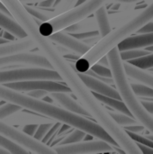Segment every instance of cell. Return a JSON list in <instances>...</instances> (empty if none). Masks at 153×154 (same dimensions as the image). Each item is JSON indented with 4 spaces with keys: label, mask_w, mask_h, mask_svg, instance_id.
<instances>
[{
    "label": "cell",
    "mask_w": 153,
    "mask_h": 154,
    "mask_svg": "<svg viewBox=\"0 0 153 154\" xmlns=\"http://www.w3.org/2000/svg\"><path fill=\"white\" fill-rule=\"evenodd\" d=\"M0 1L6 6L11 15L23 27L28 37L33 41L39 51L46 57L53 69L60 74L66 85L71 89L72 94L77 97L78 101L89 112L91 116L106 129L118 143L120 148L128 154H142V151L137 143L130 137L124 128L113 119L107 109L87 88L80 78L75 65L73 66L68 61L48 36H44L40 32V24L37 23L34 17L26 10L23 3L19 0Z\"/></svg>",
    "instance_id": "obj_1"
},
{
    "label": "cell",
    "mask_w": 153,
    "mask_h": 154,
    "mask_svg": "<svg viewBox=\"0 0 153 154\" xmlns=\"http://www.w3.org/2000/svg\"><path fill=\"white\" fill-rule=\"evenodd\" d=\"M109 61V68L113 73L115 85L119 91L122 100L124 102L133 118L145 127L148 131L153 134V116L144 106L142 101L133 90L131 83L128 80L127 74L124 69V60L121 58L120 51L117 46L110 50L107 54Z\"/></svg>",
    "instance_id": "obj_2"
},
{
    "label": "cell",
    "mask_w": 153,
    "mask_h": 154,
    "mask_svg": "<svg viewBox=\"0 0 153 154\" xmlns=\"http://www.w3.org/2000/svg\"><path fill=\"white\" fill-rule=\"evenodd\" d=\"M142 0H86L84 3L62 13L40 24V32L44 36L61 31L68 26L86 19L90 14H95L100 7L110 3H137Z\"/></svg>",
    "instance_id": "obj_3"
},
{
    "label": "cell",
    "mask_w": 153,
    "mask_h": 154,
    "mask_svg": "<svg viewBox=\"0 0 153 154\" xmlns=\"http://www.w3.org/2000/svg\"><path fill=\"white\" fill-rule=\"evenodd\" d=\"M37 79L64 82L60 74L55 69H51L41 67H19L11 69L0 70V84Z\"/></svg>",
    "instance_id": "obj_4"
},
{
    "label": "cell",
    "mask_w": 153,
    "mask_h": 154,
    "mask_svg": "<svg viewBox=\"0 0 153 154\" xmlns=\"http://www.w3.org/2000/svg\"><path fill=\"white\" fill-rule=\"evenodd\" d=\"M0 134L20 144L21 146H23L24 149L28 150L31 152L38 154L57 153L52 147L43 143L42 142L35 139L32 136L26 134L19 128L9 125L8 124H6L1 119H0Z\"/></svg>",
    "instance_id": "obj_5"
},
{
    "label": "cell",
    "mask_w": 153,
    "mask_h": 154,
    "mask_svg": "<svg viewBox=\"0 0 153 154\" xmlns=\"http://www.w3.org/2000/svg\"><path fill=\"white\" fill-rule=\"evenodd\" d=\"M19 67H41L53 69L51 64L40 51H23L12 55L0 57V70L11 69Z\"/></svg>",
    "instance_id": "obj_6"
},
{
    "label": "cell",
    "mask_w": 153,
    "mask_h": 154,
    "mask_svg": "<svg viewBox=\"0 0 153 154\" xmlns=\"http://www.w3.org/2000/svg\"><path fill=\"white\" fill-rule=\"evenodd\" d=\"M59 154H81V153H101L111 152L114 151L113 145L106 141L97 140H86L78 143L69 144H58L52 147Z\"/></svg>",
    "instance_id": "obj_7"
},
{
    "label": "cell",
    "mask_w": 153,
    "mask_h": 154,
    "mask_svg": "<svg viewBox=\"0 0 153 154\" xmlns=\"http://www.w3.org/2000/svg\"><path fill=\"white\" fill-rule=\"evenodd\" d=\"M10 88L21 91V92H28L36 89L46 90L50 93L51 92H68L72 93L71 89L67 86L60 83V81L55 80H24V81H17V82H10L3 84Z\"/></svg>",
    "instance_id": "obj_8"
},
{
    "label": "cell",
    "mask_w": 153,
    "mask_h": 154,
    "mask_svg": "<svg viewBox=\"0 0 153 154\" xmlns=\"http://www.w3.org/2000/svg\"><path fill=\"white\" fill-rule=\"evenodd\" d=\"M3 121L5 122L6 124H8L9 125L14 126L17 128H20V127L26 125H32V124L41 125V124H45V123L56 122L50 117L44 116L40 115V114L36 115L32 111L23 110V109L14 113L10 116L5 118Z\"/></svg>",
    "instance_id": "obj_9"
},
{
    "label": "cell",
    "mask_w": 153,
    "mask_h": 154,
    "mask_svg": "<svg viewBox=\"0 0 153 154\" xmlns=\"http://www.w3.org/2000/svg\"><path fill=\"white\" fill-rule=\"evenodd\" d=\"M49 38L54 43L67 48L80 56H83L91 49L89 44L75 38L72 34H69L64 32H56L50 35Z\"/></svg>",
    "instance_id": "obj_10"
},
{
    "label": "cell",
    "mask_w": 153,
    "mask_h": 154,
    "mask_svg": "<svg viewBox=\"0 0 153 154\" xmlns=\"http://www.w3.org/2000/svg\"><path fill=\"white\" fill-rule=\"evenodd\" d=\"M80 78L85 82V84L87 86V88L94 93L101 94L104 96L111 97L117 98L119 100H122V97L117 90V88H115L111 86V84H108L94 76H91L87 73L78 72Z\"/></svg>",
    "instance_id": "obj_11"
},
{
    "label": "cell",
    "mask_w": 153,
    "mask_h": 154,
    "mask_svg": "<svg viewBox=\"0 0 153 154\" xmlns=\"http://www.w3.org/2000/svg\"><path fill=\"white\" fill-rule=\"evenodd\" d=\"M49 95L52 97L55 103L59 104L60 106L68 109L71 112L85 116H91L89 112L78 102L73 99L68 92H51Z\"/></svg>",
    "instance_id": "obj_12"
},
{
    "label": "cell",
    "mask_w": 153,
    "mask_h": 154,
    "mask_svg": "<svg viewBox=\"0 0 153 154\" xmlns=\"http://www.w3.org/2000/svg\"><path fill=\"white\" fill-rule=\"evenodd\" d=\"M153 45V32L138 33L137 35L129 36L122 41L118 45L120 51L132 50V49H142Z\"/></svg>",
    "instance_id": "obj_13"
},
{
    "label": "cell",
    "mask_w": 153,
    "mask_h": 154,
    "mask_svg": "<svg viewBox=\"0 0 153 154\" xmlns=\"http://www.w3.org/2000/svg\"><path fill=\"white\" fill-rule=\"evenodd\" d=\"M34 48H36V45L33 41L29 37L13 42H8L6 43L0 44V57L32 51Z\"/></svg>",
    "instance_id": "obj_14"
},
{
    "label": "cell",
    "mask_w": 153,
    "mask_h": 154,
    "mask_svg": "<svg viewBox=\"0 0 153 154\" xmlns=\"http://www.w3.org/2000/svg\"><path fill=\"white\" fill-rule=\"evenodd\" d=\"M124 66L128 78L134 79L137 82L148 85L153 88V74L151 71L142 69L128 61H124Z\"/></svg>",
    "instance_id": "obj_15"
},
{
    "label": "cell",
    "mask_w": 153,
    "mask_h": 154,
    "mask_svg": "<svg viewBox=\"0 0 153 154\" xmlns=\"http://www.w3.org/2000/svg\"><path fill=\"white\" fill-rule=\"evenodd\" d=\"M0 27L14 35L18 40L28 37L27 33L17 23V21L12 15H9L2 11H0Z\"/></svg>",
    "instance_id": "obj_16"
},
{
    "label": "cell",
    "mask_w": 153,
    "mask_h": 154,
    "mask_svg": "<svg viewBox=\"0 0 153 154\" xmlns=\"http://www.w3.org/2000/svg\"><path fill=\"white\" fill-rule=\"evenodd\" d=\"M94 18L96 22V25H97L101 39H102L112 31L106 7L104 5L100 7L98 10H96V12L95 13Z\"/></svg>",
    "instance_id": "obj_17"
},
{
    "label": "cell",
    "mask_w": 153,
    "mask_h": 154,
    "mask_svg": "<svg viewBox=\"0 0 153 154\" xmlns=\"http://www.w3.org/2000/svg\"><path fill=\"white\" fill-rule=\"evenodd\" d=\"M94 95L96 96V97L102 103V104H105L106 106L113 108L114 110L115 111H118V112H121V113H124L125 115H128L132 117L133 115L132 113L130 112V110L128 109V107L126 106V105L124 104V102L123 100H119L117 98H115V97H107V96H104V95H101V94H97V93H94Z\"/></svg>",
    "instance_id": "obj_18"
},
{
    "label": "cell",
    "mask_w": 153,
    "mask_h": 154,
    "mask_svg": "<svg viewBox=\"0 0 153 154\" xmlns=\"http://www.w3.org/2000/svg\"><path fill=\"white\" fill-rule=\"evenodd\" d=\"M24 5V7L26 8V10L36 19H38L41 22H46L53 17L56 16L53 9L52 11H50V9L47 8H43V7H40V6H33V5H30L28 4H23Z\"/></svg>",
    "instance_id": "obj_19"
},
{
    "label": "cell",
    "mask_w": 153,
    "mask_h": 154,
    "mask_svg": "<svg viewBox=\"0 0 153 154\" xmlns=\"http://www.w3.org/2000/svg\"><path fill=\"white\" fill-rule=\"evenodd\" d=\"M0 146L2 148L6 149L10 152V153L13 154H27L29 152L28 150L24 149L20 144L11 141L10 139L6 138L2 134H0Z\"/></svg>",
    "instance_id": "obj_20"
},
{
    "label": "cell",
    "mask_w": 153,
    "mask_h": 154,
    "mask_svg": "<svg viewBox=\"0 0 153 154\" xmlns=\"http://www.w3.org/2000/svg\"><path fill=\"white\" fill-rule=\"evenodd\" d=\"M109 114L111 115V116L113 117V119L119 125H121L123 128L125 126H129V125H139V122L137 120H135L133 117L125 115L124 113L121 112H112V111H108Z\"/></svg>",
    "instance_id": "obj_21"
},
{
    "label": "cell",
    "mask_w": 153,
    "mask_h": 154,
    "mask_svg": "<svg viewBox=\"0 0 153 154\" xmlns=\"http://www.w3.org/2000/svg\"><path fill=\"white\" fill-rule=\"evenodd\" d=\"M133 92L137 97L153 98V88L143 83H131Z\"/></svg>",
    "instance_id": "obj_22"
},
{
    "label": "cell",
    "mask_w": 153,
    "mask_h": 154,
    "mask_svg": "<svg viewBox=\"0 0 153 154\" xmlns=\"http://www.w3.org/2000/svg\"><path fill=\"white\" fill-rule=\"evenodd\" d=\"M151 53V51L142 49H132V50H126V51H120L121 54V58L124 61H128L130 60H133V59H137L145 55H148Z\"/></svg>",
    "instance_id": "obj_23"
},
{
    "label": "cell",
    "mask_w": 153,
    "mask_h": 154,
    "mask_svg": "<svg viewBox=\"0 0 153 154\" xmlns=\"http://www.w3.org/2000/svg\"><path fill=\"white\" fill-rule=\"evenodd\" d=\"M86 135H87V133H85L84 131L80 129L75 128L70 134L64 137L58 144H69V143H78V142L84 141Z\"/></svg>",
    "instance_id": "obj_24"
},
{
    "label": "cell",
    "mask_w": 153,
    "mask_h": 154,
    "mask_svg": "<svg viewBox=\"0 0 153 154\" xmlns=\"http://www.w3.org/2000/svg\"><path fill=\"white\" fill-rule=\"evenodd\" d=\"M128 62H130L133 65H135L142 69H150L153 68V52L137 58V59H133V60H128Z\"/></svg>",
    "instance_id": "obj_25"
},
{
    "label": "cell",
    "mask_w": 153,
    "mask_h": 154,
    "mask_svg": "<svg viewBox=\"0 0 153 154\" xmlns=\"http://www.w3.org/2000/svg\"><path fill=\"white\" fill-rule=\"evenodd\" d=\"M23 107L14 105L13 103H9V102H5V104L0 105V119L4 120L5 118L10 116L11 115H13L14 113L22 110Z\"/></svg>",
    "instance_id": "obj_26"
},
{
    "label": "cell",
    "mask_w": 153,
    "mask_h": 154,
    "mask_svg": "<svg viewBox=\"0 0 153 154\" xmlns=\"http://www.w3.org/2000/svg\"><path fill=\"white\" fill-rule=\"evenodd\" d=\"M90 23H92L90 22L89 23H87V24L86 21L81 20V21L77 22V23H73V24H71V25L68 26L67 28H65V32H69V33L82 32L89 31V30H87V28H88V27L92 28L93 30H96V26H92V24H91V25H88V24H90ZM94 24H95V23H94Z\"/></svg>",
    "instance_id": "obj_27"
},
{
    "label": "cell",
    "mask_w": 153,
    "mask_h": 154,
    "mask_svg": "<svg viewBox=\"0 0 153 154\" xmlns=\"http://www.w3.org/2000/svg\"><path fill=\"white\" fill-rule=\"evenodd\" d=\"M77 2H78V0H62L60 5H59L57 7H55L53 9L56 16L62 14V13H65V12L70 10L73 7H75Z\"/></svg>",
    "instance_id": "obj_28"
},
{
    "label": "cell",
    "mask_w": 153,
    "mask_h": 154,
    "mask_svg": "<svg viewBox=\"0 0 153 154\" xmlns=\"http://www.w3.org/2000/svg\"><path fill=\"white\" fill-rule=\"evenodd\" d=\"M90 69L98 76L105 77V78H113V73H112V70L109 67L101 65V64L96 62Z\"/></svg>",
    "instance_id": "obj_29"
},
{
    "label": "cell",
    "mask_w": 153,
    "mask_h": 154,
    "mask_svg": "<svg viewBox=\"0 0 153 154\" xmlns=\"http://www.w3.org/2000/svg\"><path fill=\"white\" fill-rule=\"evenodd\" d=\"M126 132L136 143H142V144H144V145H147L149 147L153 148V140L148 138L147 136L141 135L140 134H135V133H132L129 131H126Z\"/></svg>",
    "instance_id": "obj_30"
},
{
    "label": "cell",
    "mask_w": 153,
    "mask_h": 154,
    "mask_svg": "<svg viewBox=\"0 0 153 154\" xmlns=\"http://www.w3.org/2000/svg\"><path fill=\"white\" fill-rule=\"evenodd\" d=\"M55 123V122H54ZM54 123H45V124H41L36 131V133L34 134L33 137L41 142H42L43 138L45 137V135L47 134V133L49 132V130L51 128V126L53 125Z\"/></svg>",
    "instance_id": "obj_31"
},
{
    "label": "cell",
    "mask_w": 153,
    "mask_h": 154,
    "mask_svg": "<svg viewBox=\"0 0 153 154\" xmlns=\"http://www.w3.org/2000/svg\"><path fill=\"white\" fill-rule=\"evenodd\" d=\"M75 38L80 40V41H86L91 38H96V37H101L99 31L96 30H92V31H86V32H75V33H71Z\"/></svg>",
    "instance_id": "obj_32"
},
{
    "label": "cell",
    "mask_w": 153,
    "mask_h": 154,
    "mask_svg": "<svg viewBox=\"0 0 153 154\" xmlns=\"http://www.w3.org/2000/svg\"><path fill=\"white\" fill-rule=\"evenodd\" d=\"M62 124H63V123H60V122H55V123L53 124V125L51 126V128H50V129L49 130V132L47 133V134L45 135V137L43 138L42 143H45V144H49L50 141L54 137V135H56V134H58V131H59V129L60 128V126H61Z\"/></svg>",
    "instance_id": "obj_33"
},
{
    "label": "cell",
    "mask_w": 153,
    "mask_h": 154,
    "mask_svg": "<svg viewBox=\"0 0 153 154\" xmlns=\"http://www.w3.org/2000/svg\"><path fill=\"white\" fill-rule=\"evenodd\" d=\"M40 125H37V124H32V125H23L22 127H20L19 129L22 130L23 133H25L26 134L30 135V136H32L34 135V134L36 133L38 127H39Z\"/></svg>",
    "instance_id": "obj_34"
},
{
    "label": "cell",
    "mask_w": 153,
    "mask_h": 154,
    "mask_svg": "<svg viewBox=\"0 0 153 154\" xmlns=\"http://www.w3.org/2000/svg\"><path fill=\"white\" fill-rule=\"evenodd\" d=\"M29 96L33 97L35 98L38 99H42L45 96H47L50 92L46 91V90H41V89H36V90H32V91H28L26 92Z\"/></svg>",
    "instance_id": "obj_35"
},
{
    "label": "cell",
    "mask_w": 153,
    "mask_h": 154,
    "mask_svg": "<svg viewBox=\"0 0 153 154\" xmlns=\"http://www.w3.org/2000/svg\"><path fill=\"white\" fill-rule=\"evenodd\" d=\"M125 131H129L132 133H135V134H141L142 132H143V130L145 129V127L143 125H142L141 124L139 125H129V126H125L124 127Z\"/></svg>",
    "instance_id": "obj_36"
},
{
    "label": "cell",
    "mask_w": 153,
    "mask_h": 154,
    "mask_svg": "<svg viewBox=\"0 0 153 154\" xmlns=\"http://www.w3.org/2000/svg\"><path fill=\"white\" fill-rule=\"evenodd\" d=\"M153 32V22L151 21L149 23H147L144 26H142V28H140L137 32L138 33H145V32Z\"/></svg>",
    "instance_id": "obj_37"
},
{
    "label": "cell",
    "mask_w": 153,
    "mask_h": 154,
    "mask_svg": "<svg viewBox=\"0 0 153 154\" xmlns=\"http://www.w3.org/2000/svg\"><path fill=\"white\" fill-rule=\"evenodd\" d=\"M55 1H56V0H44V1H41V2L39 3L38 6L43 7V8H47V9H50V7H53Z\"/></svg>",
    "instance_id": "obj_38"
},
{
    "label": "cell",
    "mask_w": 153,
    "mask_h": 154,
    "mask_svg": "<svg viewBox=\"0 0 153 154\" xmlns=\"http://www.w3.org/2000/svg\"><path fill=\"white\" fill-rule=\"evenodd\" d=\"M137 145L140 148V150L142 151V153L153 154V148H151V147H149V146L142 144V143H137Z\"/></svg>",
    "instance_id": "obj_39"
},
{
    "label": "cell",
    "mask_w": 153,
    "mask_h": 154,
    "mask_svg": "<svg viewBox=\"0 0 153 154\" xmlns=\"http://www.w3.org/2000/svg\"><path fill=\"white\" fill-rule=\"evenodd\" d=\"M2 37H3V38H5V39H6V40H7V41H9V42H13V41H16V40H18V39H16V37H15L14 35H13L12 33H10V32H6V31H5V30H4V32H3Z\"/></svg>",
    "instance_id": "obj_40"
},
{
    "label": "cell",
    "mask_w": 153,
    "mask_h": 154,
    "mask_svg": "<svg viewBox=\"0 0 153 154\" xmlns=\"http://www.w3.org/2000/svg\"><path fill=\"white\" fill-rule=\"evenodd\" d=\"M142 104L147 108V110L153 115V101H145V102H142Z\"/></svg>",
    "instance_id": "obj_41"
},
{
    "label": "cell",
    "mask_w": 153,
    "mask_h": 154,
    "mask_svg": "<svg viewBox=\"0 0 153 154\" xmlns=\"http://www.w3.org/2000/svg\"><path fill=\"white\" fill-rule=\"evenodd\" d=\"M97 63H99L101 65H104V66H106V67H109V61H108V59H107L106 55H105L102 58H100L99 60L97 61Z\"/></svg>",
    "instance_id": "obj_42"
},
{
    "label": "cell",
    "mask_w": 153,
    "mask_h": 154,
    "mask_svg": "<svg viewBox=\"0 0 153 154\" xmlns=\"http://www.w3.org/2000/svg\"><path fill=\"white\" fill-rule=\"evenodd\" d=\"M80 57L81 56L78 55V54H77V53H68L65 56L66 59H71V60H78Z\"/></svg>",
    "instance_id": "obj_43"
},
{
    "label": "cell",
    "mask_w": 153,
    "mask_h": 154,
    "mask_svg": "<svg viewBox=\"0 0 153 154\" xmlns=\"http://www.w3.org/2000/svg\"><path fill=\"white\" fill-rule=\"evenodd\" d=\"M0 11H2V12H4V13H5V14H9V15H11V14H10V12H9V10L6 8V6L0 1Z\"/></svg>",
    "instance_id": "obj_44"
},
{
    "label": "cell",
    "mask_w": 153,
    "mask_h": 154,
    "mask_svg": "<svg viewBox=\"0 0 153 154\" xmlns=\"http://www.w3.org/2000/svg\"><path fill=\"white\" fill-rule=\"evenodd\" d=\"M23 4H31V3H37V2H41L44 0H19Z\"/></svg>",
    "instance_id": "obj_45"
},
{
    "label": "cell",
    "mask_w": 153,
    "mask_h": 154,
    "mask_svg": "<svg viewBox=\"0 0 153 154\" xmlns=\"http://www.w3.org/2000/svg\"><path fill=\"white\" fill-rule=\"evenodd\" d=\"M9 153H10V152H9V151H7L6 149L2 148V147L0 146V154H9Z\"/></svg>",
    "instance_id": "obj_46"
},
{
    "label": "cell",
    "mask_w": 153,
    "mask_h": 154,
    "mask_svg": "<svg viewBox=\"0 0 153 154\" xmlns=\"http://www.w3.org/2000/svg\"><path fill=\"white\" fill-rule=\"evenodd\" d=\"M9 41H7L6 39H5V38H3V37H1L0 36V44H3V43H6V42H8Z\"/></svg>",
    "instance_id": "obj_47"
},
{
    "label": "cell",
    "mask_w": 153,
    "mask_h": 154,
    "mask_svg": "<svg viewBox=\"0 0 153 154\" xmlns=\"http://www.w3.org/2000/svg\"><path fill=\"white\" fill-rule=\"evenodd\" d=\"M146 50L153 52V45H151V46H149V47H146Z\"/></svg>",
    "instance_id": "obj_48"
},
{
    "label": "cell",
    "mask_w": 153,
    "mask_h": 154,
    "mask_svg": "<svg viewBox=\"0 0 153 154\" xmlns=\"http://www.w3.org/2000/svg\"><path fill=\"white\" fill-rule=\"evenodd\" d=\"M150 71H151V72H153V68H151V69H150Z\"/></svg>",
    "instance_id": "obj_49"
},
{
    "label": "cell",
    "mask_w": 153,
    "mask_h": 154,
    "mask_svg": "<svg viewBox=\"0 0 153 154\" xmlns=\"http://www.w3.org/2000/svg\"><path fill=\"white\" fill-rule=\"evenodd\" d=\"M2 101H4V100H2V99H0V103H1Z\"/></svg>",
    "instance_id": "obj_50"
}]
</instances>
